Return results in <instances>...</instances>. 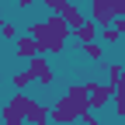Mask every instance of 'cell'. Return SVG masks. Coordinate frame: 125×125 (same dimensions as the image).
Segmentation results:
<instances>
[{"label":"cell","instance_id":"8fae6325","mask_svg":"<svg viewBox=\"0 0 125 125\" xmlns=\"http://www.w3.org/2000/svg\"><path fill=\"white\" fill-rule=\"evenodd\" d=\"M80 52H83L87 59H94V62H104V45H101V42H87V45H80Z\"/></svg>","mask_w":125,"mask_h":125},{"label":"cell","instance_id":"52a82bcc","mask_svg":"<svg viewBox=\"0 0 125 125\" xmlns=\"http://www.w3.org/2000/svg\"><path fill=\"white\" fill-rule=\"evenodd\" d=\"M14 56L28 62V59H35V56H42V52H38V45L31 42L28 35H18V38H14Z\"/></svg>","mask_w":125,"mask_h":125},{"label":"cell","instance_id":"3957f363","mask_svg":"<svg viewBox=\"0 0 125 125\" xmlns=\"http://www.w3.org/2000/svg\"><path fill=\"white\" fill-rule=\"evenodd\" d=\"M28 104H31V97H28V94H14V97L4 104V111H0L4 125H7V122H24V115H28Z\"/></svg>","mask_w":125,"mask_h":125},{"label":"cell","instance_id":"9a60e30c","mask_svg":"<svg viewBox=\"0 0 125 125\" xmlns=\"http://www.w3.org/2000/svg\"><path fill=\"white\" fill-rule=\"evenodd\" d=\"M0 31H4V38H18V35H21V31H18V24H10V21L0 28Z\"/></svg>","mask_w":125,"mask_h":125},{"label":"cell","instance_id":"7c38bea8","mask_svg":"<svg viewBox=\"0 0 125 125\" xmlns=\"http://www.w3.org/2000/svg\"><path fill=\"white\" fill-rule=\"evenodd\" d=\"M10 83H14V90H18V94H24V90L31 87V76H28V70H18V73L10 76Z\"/></svg>","mask_w":125,"mask_h":125},{"label":"cell","instance_id":"4fadbf2b","mask_svg":"<svg viewBox=\"0 0 125 125\" xmlns=\"http://www.w3.org/2000/svg\"><path fill=\"white\" fill-rule=\"evenodd\" d=\"M108 28H111V31H115V35L122 38V35H125V18H115V21H111V24H108Z\"/></svg>","mask_w":125,"mask_h":125},{"label":"cell","instance_id":"7a4b0ae2","mask_svg":"<svg viewBox=\"0 0 125 125\" xmlns=\"http://www.w3.org/2000/svg\"><path fill=\"white\" fill-rule=\"evenodd\" d=\"M87 115V108H80L76 101H70L66 94L56 101V104H49V122H56V125H73V122H80Z\"/></svg>","mask_w":125,"mask_h":125},{"label":"cell","instance_id":"5b68a950","mask_svg":"<svg viewBox=\"0 0 125 125\" xmlns=\"http://www.w3.org/2000/svg\"><path fill=\"white\" fill-rule=\"evenodd\" d=\"M115 0H90V21L97 24V28H108L115 21V10H111Z\"/></svg>","mask_w":125,"mask_h":125},{"label":"cell","instance_id":"8992f818","mask_svg":"<svg viewBox=\"0 0 125 125\" xmlns=\"http://www.w3.org/2000/svg\"><path fill=\"white\" fill-rule=\"evenodd\" d=\"M87 90H90V111H97V108H108L111 104V87L108 83H97V80H87Z\"/></svg>","mask_w":125,"mask_h":125},{"label":"cell","instance_id":"e0dca14e","mask_svg":"<svg viewBox=\"0 0 125 125\" xmlns=\"http://www.w3.org/2000/svg\"><path fill=\"white\" fill-rule=\"evenodd\" d=\"M111 10H115V18H125V0H115Z\"/></svg>","mask_w":125,"mask_h":125},{"label":"cell","instance_id":"44dd1931","mask_svg":"<svg viewBox=\"0 0 125 125\" xmlns=\"http://www.w3.org/2000/svg\"><path fill=\"white\" fill-rule=\"evenodd\" d=\"M0 87H4V73H0Z\"/></svg>","mask_w":125,"mask_h":125},{"label":"cell","instance_id":"ac0fdd59","mask_svg":"<svg viewBox=\"0 0 125 125\" xmlns=\"http://www.w3.org/2000/svg\"><path fill=\"white\" fill-rule=\"evenodd\" d=\"M14 4H18V7H21V10H28V7H31V4H35V0H14Z\"/></svg>","mask_w":125,"mask_h":125},{"label":"cell","instance_id":"6da1fadb","mask_svg":"<svg viewBox=\"0 0 125 125\" xmlns=\"http://www.w3.org/2000/svg\"><path fill=\"white\" fill-rule=\"evenodd\" d=\"M28 38L38 45L42 56H59L66 49V42H70V28L62 24L56 14H49L45 21H31L28 24Z\"/></svg>","mask_w":125,"mask_h":125},{"label":"cell","instance_id":"d6986e66","mask_svg":"<svg viewBox=\"0 0 125 125\" xmlns=\"http://www.w3.org/2000/svg\"><path fill=\"white\" fill-rule=\"evenodd\" d=\"M4 24H7V18H4V14H0V28H4Z\"/></svg>","mask_w":125,"mask_h":125},{"label":"cell","instance_id":"ffe728a7","mask_svg":"<svg viewBox=\"0 0 125 125\" xmlns=\"http://www.w3.org/2000/svg\"><path fill=\"white\" fill-rule=\"evenodd\" d=\"M7 125H24V122H7Z\"/></svg>","mask_w":125,"mask_h":125},{"label":"cell","instance_id":"ba28073f","mask_svg":"<svg viewBox=\"0 0 125 125\" xmlns=\"http://www.w3.org/2000/svg\"><path fill=\"white\" fill-rule=\"evenodd\" d=\"M24 122H31V125H49V104L31 101V104H28V115H24Z\"/></svg>","mask_w":125,"mask_h":125},{"label":"cell","instance_id":"277c9868","mask_svg":"<svg viewBox=\"0 0 125 125\" xmlns=\"http://www.w3.org/2000/svg\"><path fill=\"white\" fill-rule=\"evenodd\" d=\"M28 76H31V83H42V87H49L52 83V66H49V59L45 56H35V59H28Z\"/></svg>","mask_w":125,"mask_h":125},{"label":"cell","instance_id":"2e32d148","mask_svg":"<svg viewBox=\"0 0 125 125\" xmlns=\"http://www.w3.org/2000/svg\"><path fill=\"white\" fill-rule=\"evenodd\" d=\"M80 122H87V125H108V122H101V118H97V115H94V111H87V115H83V118H80Z\"/></svg>","mask_w":125,"mask_h":125},{"label":"cell","instance_id":"9c48e42d","mask_svg":"<svg viewBox=\"0 0 125 125\" xmlns=\"http://www.w3.org/2000/svg\"><path fill=\"white\" fill-rule=\"evenodd\" d=\"M97 31H101V28H97V24H94V21L87 18V21H83L80 28H76V31H70V38H76L80 45H87V42H97Z\"/></svg>","mask_w":125,"mask_h":125},{"label":"cell","instance_id":"30bf717a","mask_svg":"<svg viewBox=\"0 0 125 125\" xmlns=\"http://www.w3.org/2000/svg\"><path fill=\"white\" fill-rule=\"evenodd\" d=\"M101 66H104V73H108V87H115L122 76H125V66H122V62H101Z\"/></svg>","mask_w":125,"mask_h":125},{"label":"cell","instance_id":"5bb4252c","mask_svg":"<svg viewBox=\"0 0 125 125\" xmlns=\"http://www.w3.org/2000/svg\"><path fill=\"white\" fill-rule=\"evenodd\" d=\"M111 104H115V115L125 122V97H111Z\"/></svg>","mask_w":125,"mask_h":125}]
</instances>
